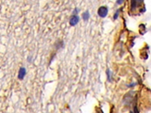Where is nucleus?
I'll return each mask as SVG.
<instances>
[{"label":"nucleus","instance_id":"1","mask_svg":"<svg viewBox=\"0 0 151 113\" xmlns=\"http://www.w3.org/2000/svg\"><path fill=\"white\" fill-rule=\"evenodd\" d=\"M108 12H109V9H108V7H106V6H103V7H100L98 10H97V14H98V16L101 18H105L107 15H108Z\"/></svg>","mask_w":151,"mask_h":113},{"label":"nucleus","instance_id":"2","mask_svg":"<svg viewBox=\"0 0 151 113\" xmlns=\"http://www.w3.org/2000/svg\"><path fill=\"white\" fill-rule=\"evenodd\" d=\"M80 21V18L78 17L77 15H72L71 18L70 19V24L71 26H75L78 24V22Z\"/></svg>","mask_w":151,"mask_h":113},{"label":"nucleus","instance_id":"3","mask_svg":"<svg viewBox=\"0 0 151 113\" xmlns=\"http://www.w3.org/2000/svg\"><path fill=\"white\" fill-rule=\"evenodd\" d=\"M26 75V69L24 67L20 68L19 70V73H18V79L19 80H23Z\"/></svg>","mask_w":151,"mask_h":113},{"label":"nucleus","instance_id":"4","mask_svg":"<svg viewBox=\"0 0 151 113\" xmlns=\"http://www.w3.org/2000/svg\"><path fill=\"white\" fill-rule=\"evenodd\" d=\"M141 3H142V1H132L131 2V9L134 10V9L137 8V5L141 4Z\"/></svg>","mask_w":151,"mask_h":113},{"label":"nucleus","instance_id":"5","mask_svg":"<svg viewBox=\"0 0 151 113\" xmlns=\"http://www.w3.org/2000/svg\"><path fill=\"white\" fill-rule=\"evenodd\" d=\"M89 18H90L89 11H86V12H84V14H83V19H84V20H85V21H87L89 20Z\"/></svg>","mask_w":151,"mask_h":113},{"label":"nucleus","instance_id":"6","mask_svg":"<svg viewBox=\"0 0 151 113\" xmlns=\"http://www.w3.org/2000/svg\"><path fill=\"white\" fill-rule=\"evenodd\" d=\"M120 12H121V9H118L117 11L115 12L114 16H113V20H117L118 17H119V14H120Z\"/></svg>","mask_w":151,"mask_h":113},{"label":"nucleus","instance_id":"7","mask_svg":"<svg viewBox=\"0 0 151 113\" xmlns=\"http://www.w3.org/2000/svg\"><path fill=\"white\" fill-rule=\"evenodd\" d=\"M107 76H108V80L110 82L111 81V77H110V70H107Z\"/></svg>","mask_w":151,"mask_h":113},{"label":"nucleus","instance_id":"8","mask_svg":"<svg viewBox=\"0 0 151 113\" xmlns=\"http://www.w3.org/2000/svg\"><path fill=\"white\" fill-rule=\"evenodd\" d=\"M123 2H124V1H117L116 3H117V4H119V5H121V4H123Z\"/></svg>","mask_w":151,"mask_h":113},{"label":"nucleus","instance_id":"9","mask_svg":"<svg viewBox=\"0 0 151 113\" xmlns=\"http://www.w3.org/2000/svg\"><path fill=\"white\" fill-rule=\"evenodd\" d=\"M97 113H100V112H97Z\"/></svg>","mask_w":151,"mask_h":113}]
</instances>
